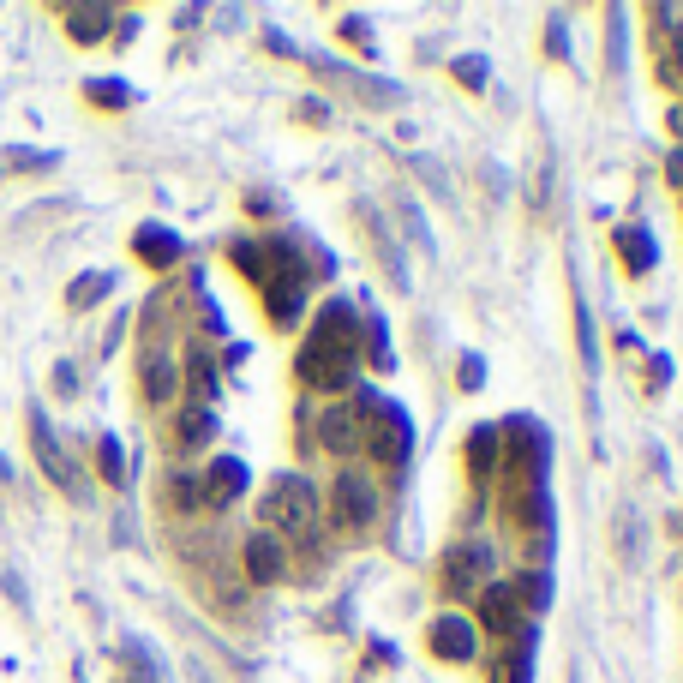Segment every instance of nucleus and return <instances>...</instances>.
<instances>
[{"label":"nucleus","instance_id":"nucleus-9","mask_svg":"<svg viewBox=\"0 0 683 683\" xmlns=\"http://www.w3.org/2000/svg\"><path fill=\"white\" fill-rule=\"evenodd\" d=\"M282 558H288V552H282L270 534H252V540H246V576H252V582H282V576H288Z\"/></svg>","mask_w":683,"mask_h":683},{"label":"nucleus","instance_id":"nucleus-8","mask_svg":"<svg viewBox=\"0 0 683 683\" xmlns=\"http://www.w3.org/2000/svg\"><path fill=\"white\" fill-rule=\"evenodd\" d=\"M246 492V468L240 462H210V474H204V510H222V504H234Z\"/></svg>","mask_w":683,"mask_h":683},{"label":"nucleus","instance_id":"nucleus-16","mask_svg":"<svg viewBox=\"0 0 683 683\" xmlns=\"http://www.w3.org/2000/svg\"><path fill=\"white\" fill-rule=\"evenodd\" d=\"M66 24H72V36H78V42H96V36L108 30V6H72V12H66Z\"/></svg>","mask_w":683,"mask_h":683},{"label":"nucleus","instance_id":"nucleus-15","mask_svg":"<svg viewBox=\"0 0 683 683\" xmlns=\"http://www.w3.org/2000/svg\"><path fill=\"white\" fill-rule=\"evenodd\" d=\"M174 384H180V372H174V360H162V354H150V360H144V396H150V402H168V396H174Z\"/></svg>","mask_w":683,"mask_h":683},{"label":"nucleus","instance_id":"nucleus-22","mask_svg":"<svg viewBox=\"0 0 683 683\" xmlns=\"http://www.w3.org/2000/svg\"><path fill=\"white\" fill-rule=\"evenodd\" d=\"M90 102H102V108H126V90H120V84H90Z\"/></svg>","mask_w":683,"mask_h":683},{"label":"nucleus","instance_id":"nucleus-10","mask_svg":"<svg viewBox=\"0 0 683 683\" xmlns=\"http://www.w3.org/2000/svg\"><path fill=\"white\" fill-rule=\"evenodd\" d=\"M30 438H36V456H42V468H48V480L54 486H78V474L66 468V456H60V444H54V432H48V420H30Z\"/></svg>","mask_w":683,"mask_h":683},{"label":"nucleus","instance_id":"nucleus-11","mask_svg":"<svg viewBox=\"0 0 683 683\" xmlns=\"http://www.w3.org/2000/svg\"><path fill=\"white\" fill-rule=\"evenodd\" d=\"M210 432H216V414H210L204 402H192V408L180 414V432H174V438H180V450H204Z\"/></svg>","mask_w":683,"mask_h":683},{"label":"nucleus","instance_id":"nucleus-7","mask_svg":"<svg viewBox=\"0 0 683 683\" xmlns=\"http://www.w3.org/2000/svg\"><path fill=\"white\" fill-rule=\"evenodd\" d=\"M318 444L336 450V456H354L360 450V408H324L318 414Z\"/></svg>","mask_w":683,"mask_h":683},{"label":"nucleus","instance_id":"nucleus-19","mask_svg":"<svg viewBox=\"0 0 683 683\" xmlns=\"http://www.w3.org/2000/svg\"><path fill=\"white\" fill-rule=\"evenodd\" d=\"M96 456H102V480L126 486V456H120V444H114V438H102V444H96Z\"/></svg>","mask_w":683,"mask_h":683},{"label":"nucleus","instance_id":"nucleus-21","mask_svg":"<svg viewBox=\"0 0 683 683\" xmlns=\"http://www.w3.org/2000/svg\"><path fill=\"white\" fill-rule=\"evenodd\" d=\"M108 282H114V276H84V282L72 288V306H90L96 294H108Z\"/></svg>","mask_w":683,"mask_h":683},{"label":"nucleus","instance_id":"nucleus-1","mask_svg":"<svg viewBox=\"0 0 683 683\" xmlns=\"http://www.w3.org/2000/svg\"><path fill=\"white\" fill-rule=\"evenodd\" d=\"M354 360H360V318L348 300H330L312 318V336L300 348V378L318 390H342V384H354Z\"/></svg>","mask_w":683,"mask_h":683},{"label":"nucleus","instance_id":"nucleus-5","mask_svg":"<svg viewBox=\"0 0 683 683\" xmlns=\"http://www.w3.org/2000/svg\"><path fill=\"white\" fill-rule=\"evenodd\" d=\"M372 516H378V492L348 468V474L336 480V522H342V528H372Z\"/></svg>","mask_w":683,"mask_h":683},{"label":"nucleus","instance_id":"nucleus-23","mask_svg":"<svg viewBox=\"0 0 683 683\" xmlns=\"http://www.w3.org/2000/svg\"><path fill=\"white\" fill-rule=\"evenodd\" d=\"M480 378H486V372H480V354H468V360H462V384L480 390Z\"/></svg>","mask_w":683,"mask_h":683},{"label":"nucleus","instance_id":"nucleus-18","mask_svg":"<svg viewBox=\"0 0 683 683\" xmlns=\"http://www.w3.org/2000/svg\"><path fill=\"white\" fill-rule=\"evenodd\" d=\"M492 450H498V432H474V444H468V468H474V474H492Z\"/></svg>","mask_w":683,"mask_h":683},{"label":"nucleus","instance_id":"nucleus-3","mask_svg":"<svg viewBox=\"0 0 683 683\" xmlns=\"http://www.w3.org/2000/svg\"><path fill=\"white\" fill-rule=\"evenodd\" d=\"M264 522H270L276 534H312V522H318V492H312L300 474H276V480L264 486Z\"/></svg>","mask_w":683,"mask_h":683},{"label":"nucleus","instance_id":"nucleus-4","mask_svg":"<svg viewBox=\"0 0 683 683\" xmlns=\"http://www.w3.org/2000/svg\"><path fill=\"white\" fill-rule=\"evenodd\" d=\"M480 624H486L492 636H510V642L534 636V630H528V600H522L516 582H492V588L480 594Z\"/></svg>","mask_w":683,"mask_h":683},{"label":"nucleus","instance_id":"nucleus-24","mask_svg":"<svg viewBox=\"0 0 683 683\" xmlns=\"http://www.w3.org/2000/svg\"><path fill=\"white\" fill-rule=\"evenodd\" d=\"M0 480H12V468H6V462H0Z\"/></svg>","mask_w":683,"mask_h":683},{"label":"nucleus","instance_id":"nucleus-6","mask_svg":"<svg viewBox=\"0 0 683 683\" xmlns=\"http://www.w3.org/2000/svg\"><path fill=\"white\" fill-rule=\"evenodd\" d=\"M426 642H432V654H438V660H456V666L480 654V630H474L468 618H456V612H450V618H438Z\"/></svg>","mask_w":683,"mask_h":683},{"label":"nucleus","instance_id":"nucleus-2","mask_svg":"<svg viewBox=\"0 0 683 683\" xmlns=\"http://www.w3.org/2000/svg\"><path fill=\"white\" fill-rule=\"evenodd\" d=\"M360 444H366V456L372 462H384V468H402L408 462V450H414V426H408V408H396V402H372V396H360Z\"/></svg>","mask_w":683,"mask_h":683},{"label":"nucleus","instance_id":"nucleus-12","mask_svg":"<svg viewBox=\"0 0 683 683\" xmlns=\"http://www.w3.org/2000/svg\"><path fill=\"white\" fill-rule=\"evenodd\" d=\"M480 570H486V552H474V546H468V552H450V564H444V588H450V594H468Z\"/></svg>","mask_w":683,"mask_h":683},{"label":"nucleus","instance_id":"nucleus-17","mask_svg":"<svg viewBox=\"0 0 683 683\" xmlns=\"http://www.w3.org/2000/svg\"><path fill=\"white\" fill-rule=\"evenodd\" d=\"M162 504H174V510H204V486H198V480H168V486H162Z\"/></svg>","mask_w":683,"mask_h":683},{"label":"nucleus","instance_id":"nucleus-14","mask_svg":"<svg viewBox=\"0 0 683 683\" xmlns=\"http://www.w3.org/2000/svg\"><path fill=\"white\" fill-rule=\"evenodd\" d=\"M618 252H624V264H630L636 276L654 270V240H648L642 228H618Z\"/></svg>","mask_w":683,"mask_h":683},{"label":"nucleus","instance_id":"nucleus-13","mask_svg":"<svg viewBox=\"0 0 683 683\" xmlns=\"http://www.w3.org/2000/svg\"><path fill=\"white\" fill-rule=\"evenodd\" d=\"M138 258H144V264H156V270H168V264L180 258V240H174V234H162V228H144V234H138Z\"/></svg>","mask_w":683,"mask_h":683},{"label":"nucleus","instance_id":"nucleus-20","mask_svg":"<svg viewBox=\"0 0 683 683\" xmlns=\"http://www.w3.org/2000/svg\"><path fill=\"white\" fill-rule=\"evenodd\" d=\"M456 78H462L468 90H486V60H480V54H462V60H456Z\"/></svg>","mask_w":683,"mask_h":683}]
</instances>
